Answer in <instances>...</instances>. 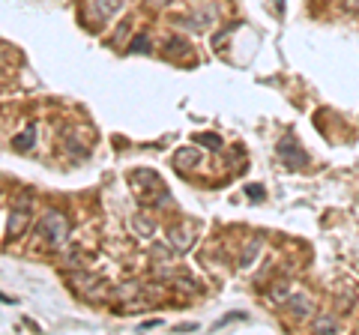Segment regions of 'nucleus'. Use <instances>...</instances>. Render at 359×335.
Wrapping results in <instances>:
<instances>
[{
    "label": "nucleus",
    "mask_w": 359,
    "mask_h": 335,
    "mask_svg": "<svg viewBox=\"0 0 359 335\" xmlns=\"http://www.w3.org/2000/svg\"><path fill=\"white\" fill-rule=\"evenodd\" d=\"M36 233L45 237L48 249H63L66 240H69V219L57 213V210H48V213L36 221Z\"/></svg>",
    "instance_id": "f257e3e1"
},
{
    "label": "nucleus",
    "mask_w": 359,
    "mask_h": 335,
    "mask_svg": "<svg viewBox=\"0 0 359 335\" xmlns=\"http://www.w3.org/2000/svg\"><path fill=\"white\" fill-rule=\"evenodd\" d=\"M30 210H33V200L27 195L15 200L13 216H9V221H6V237H21V233H25L27 221H30Z\"/></svg>",
    "instance_id": "f03ea898"
},
{
    "label": "nucleus",
    "mask_w": 359,
    "mask_h": 335,
    "mask_svg": "<svg viewBox=\"0 0 359 335\" xmlns=\"http://www.w3.org/2000/svg\"><path fill=\"white\" fill-rule=\"evenodd\" d=\"M278 156H282V162H285L287 168H299L302 162H306V153H302L290 138L278 141Z\"/></svg>",
    "instance_id": "7ed1b4c3"
},
{
    "label": "nucleus",
    "mask_w": 359,
    "mask_h": 335,
    "mask_svg": "<svg viewBox=\"0 0 359 335\" xmlns=\"http://www.w3.org/2000/svg\"><path fill=\"white\" fill-rule=\"evenodd\" d=\"M287 308H290V315H294L297 320H309L314 315V303L306 296V294H294L287 299Z\"/></svg>",
    "instance_id": "20e7f679"
},
{
    "label": "nucleus",
    "mask_w": 359,
    "mask_h": 335,
    "mask_svg": "<svg viewBox=\"0 0 359 335\" xmlns=\"http://www.w3.org/2000/svg\"><path fill=\"white\" fill-rule=\"evenodd\" d=\"M174 165H177V171H195V168L201 165V153H198L195 147L177 150V153H174Z\"/></svg>",
    "instance_id": "39448f33"
},
{
    "label": "nucleus",
    "mask_w": 359,
    "mask_h": 335,
    "mask_svg": "<svg viewBox=\"0 0 359 335\" xmlns=\"http://www.w3.org/2000/svg\"><path fill=\"white\" fill-rule=\"evenodd\" d=\"M120 4L123 0H93V4H90V13L96 18H111L120 9Z\"/></svg>",
    "instance_id": "423d86ee"
},
{
    "label": "nucleus",
    "mask_w": 359,
    "mask_h": 335,
    "mask_svg": "<svg viewBox=\"0 0 359 335\" xmlns=\"http://www.w3.org/2000/svg\"><path fill=\"white\" fill-rule=\"evenodd\" d=\"M33 141H36V126L30 123V126H27L25 132H21V135H15V138H13V150L27 153V150L33 147Z\"/></svg>",
    "instance_id": "0eeeda50"
},
{
    "label": "nucleus",
    "mask_w": 359,
    "mask_h": 335,
    "mask_svg": "<svg viewBox=\"0 0 359 335\" xmlns=\"http://www.w3.org/2000/svg\"><path fill=\"white\" fill-rule=\"evenodd\" d=\"M195 237H189V231H180V228H171V245L177 252H189L192 249Z\"/></svg>",
    "instance_id": "6e6552de"
},
{
    "label": "nucleus",
    "mask_w": 359,
    "mask_h": 335,
    "mask_svg": "<svg viewBox=\"0 0 359 335\" xmlns=\"http://www.w3.org/2000/svg\"><path fill=\"white\" fill-rule=\"evenodd\" d=\"M261 249H264V240H255L252 245H245V252H243V258H240V266H243V270H249V266L255 264V258L261 254Z\"/></svg>",
    "instance_id": "1a4fd4ad"
},
{
    "label": "nucleus",
    "mask_w": 359,
    "mask_h": 335,
    "mask_svg": "<svg viewBox=\"0 0 359 335\" xmlns=\"http://www.w3.org/2000/svg\"><path fill=\"white\" fill-rule=\"evenodd\" d=\"M195 141L201 144V147H207V150H212V153H219V150L224 147V144H222V138L216 135V132H207V135H198Z\"/></svg>",
    "instance_id": "9d476101"
},
{
    "label": "nucleus",
    "mask_w": 359,
    "mask_h": 335,
    "mask_svg": "<svg viewBox=\"0 0 359 335\" xmlns=\"http://www.w3.org/2000/svg\"><path fill=\"white\" fill-rule=\"evenodd\" d=\"M129 46H132V51H138V54H150V36L147 33H138Z\"/></svg>",
    "instance_id": "9b49d317"
},
{
    "label": "nucleus",
    "mask_w": 359,
    "mask_h": 335,
    "mask_svg": "<svg viewBox=\"0 0 359 335\" xmlns=\"http://www.w3.org/2000/svg\"><path fill=\"white\" fill-rule=\"evenodd\" d=\"M314 327H318L320 332H339V323H335L332 317H318L314 320Z\"/></svg>",
    "instance_id": "f8f14e48"
},
{
    "label": "nucleus",
    "mask_w": 359,
    "mask_h": 335,
    "mask_svg": "<svg viewBox=\"0 0 359 335\" xmlns=\"http://www.w3.org/2000/svg\"><path fill=\"white\" fill-rule=\"evenodd\" d=\"M126 33H129V21H123V25L117 27V33H114V36H111V42H114V46H123V39H126Z\"/></svg>",
    "instance_id": "ddd939ff"
},
{
    "label": "nucleus",
    "mask_w": 359,
    "mask_h": 335,
    "mask_svg": "<svg viewBox=\"0 0 359 335\" xmlns=\"http://www.w3.org/2000/svg\"><path fill=\"white\" fill-rule=\"evenodd\" d=\"M249 198H252V200H264V192H261V186H249Z\"/></svg>",
    "instance_id": "4468645a"
},
{
    "label": "nucleus",
    "mask_w": 359,
    "mask_h": 335,
    "mask_svg": "<svg viewBox=\"0 0 359 335\" xmlns=\"http://www.w3.org/2000/svg\"><path fill=\"white\" fill-rule=\"evenodd\" d=\"M159 323H162L159 317H156V320H144V323H141V329H150V327H159Z\"/></svg>",
    "instance_id": "2eb2a0df"
},
{
    "label": "nucleus",
    "mask_w": 359,
    "mask_h": 335,
    "mask_svg": "<svg viewBox=\"0 0 359 335\" xmlns=\"http://www.w3.org/2000/svg\"><path fill=\"white\" fill-rule=\"evenodd\" d=\"M192 329H198V327H195V323H183V327H180L177 332H192Z\"/></svg>",
    "instance_id": "dca6fc26"
},
{
    "label": "nucleus",
    "mask_w": 359,
    "mask_h": 335,
    "mask_svg": "<svg viewBox=\"0 0 359 335\" xmlns=\"http://www.w3.org/2000/svg\"><path fill=\"white\" fill-rule=\"evenodd\" d=\"M347 9H359V0H344Z\"/></svg>",
    "instance_id": "f3484780"
},
{
    "label": "nucleus",
    "mask_w": 359,
    "mask_h": 335,
    "mask_svg": "<svg viewBox=\"0 0 359 335\" xmlns=\"http://www.w3.org/2000/svg\"><path fill=\"white\" fill-rule=\"evenodd\" d=\"M147 4H150V6H165L168 0H147Z\"/></svg>",
    "instance_id": "a211bd4d"
}]
</instances>
